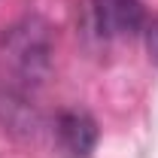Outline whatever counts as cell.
I'll list each match as a JSON object with an SVG mask.
<instances>
[{
  "instance_id": "obj_2",
  "label": "cell",
  "mask_w": 158,
  "mask_h": 158,
  "mask_svg": "<svg viewBox=\"0 0 158 158\" xmlns=\"http://www.w3.org/2000/svg\"><path fill=\"white\" fill-rule=\"evenodd\" d=\"M94 3V21L103 37H131L146 21L140 0H91Z\"/></svg>"
},
{
  "instance_id": "obj_1",
  "label": "cell",
  "mask_w": 158,
  "mask_h": 158,
  "mask_svg": "<svg viewBox=\"0 0 158 158\" xmlns=\"http://www.w3.org/2000/svg\"><path fill=\"white\" fill-rule=\"evenodd\" d=\"M55 137L67 158H88L98 146V125L82 110H67L55 122Z\"/></svg>"
},
{
  "instance_id": "obj_3",
  "label": "cell",
  "mask_w": 158,
  "mask_h": 158,
  "mask_svg": "<svg viewBox=\"0 0 158 158\" xmlns=\"http://www.w3.org/2000/svg\"><path fill=\"white\" fill-rule=\"evenodd\" d=\"M146 52H149V61L158 67V19L146 24Z\"/></svg>"
}]
</instances>
